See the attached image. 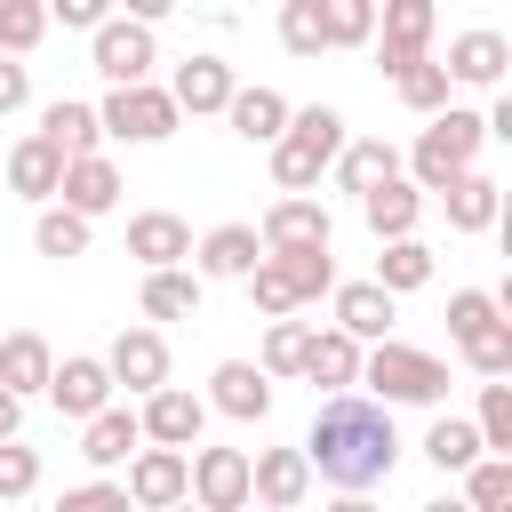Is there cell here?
Here are the masks:
<instances>
[{"label": "cell", "instance_id": "8fae6325", "mask_svg": "<svg viewBox=\"0 0 512 512\" xmlns=\"http://www.w3.org/2000/svg\"><path fill=\"white\" fill-rule=\"evenodd\" d=\"M144 440H168V448H192L200 440V424H208V400H192L184 384H152L144 392Z\"/></svg>", "mask_w": 512, "mask_h": 512}, {"label": "cell", "instance_id": "d6986e66", "mask_svg": "<svg viewBox=\"0 0 512 512\" xmlns=\"http://www.w3.org/2000/svg\"><path fill=\"white\" fill-rule=\"evenodd\" d=\"M432 0H384V48H376V64L384 72H400L408 56H424L432 48Z\"/></svg>", "mask_w": 512, "mask_h": 512}, {"label": "cell", "instance_id": "7bdbcfd3", "mask_svg": "<svg viewBox=\"0 0 512 512\" xmlns=\"http://www.w3.org/2000/svg\"><path fill=\"white\" fill-rule=\"evenodd\" d=\"M464 496H472L480 512H496V504H512V456H488V464L472 456V464H464Z\"/></svg>", "mask_w": 512, "mask_h": 512}, {"label": "cell", "instance_id": "681fc988", "mask_svg": "<svg viewBox=\"0 0 512 512\" xmlns=\"http://www.w3.org/2000/svg\"><path fill=\"white\" fill-rule=\"evenodd\" d=\"M64 504H128V488L120 480H80V488H64Z\"/></svg>", "mask_w": 512, "mask_h": 512}, {"label": "cell", "instance_id": "3957f363", "mask_svg": "<svg viewBox=\"0 0 512 512\" xmlns=\"http://www.w3.org/2000/svg\"><path fill=\"white\" fill-rule=\"evenodd\" d=\"M360 384H368L376 400L432 408V400L448 392V360H432V352H416V344H392V336H376V344L360 352Z\"/></svg>", "mask_w": 512, "mask_h": 512}, {"label": "cell", "instance_id": "ac0fdd59", "mask_svg": "<svg viewBox=\"0 0 512 512\" xmlns=\"http://www.w3.org/2000/svg\"><path fill=\"white\" fill-rule=\"evenodd\" d=\"M248 496H264V504H304L312 496V464H304V448H264L256 464H248Z\"/></svg>", "mask_w": 512, "mask_h": 512}, {"label": "cell", "instance_id": "b9f144b4", "mask_svg": "<svg viewBox=\"0 0 512 512\" xmlns=\"http://www.w3.org/2000/svg\"><path fill=\"white\" fill-rule=\"evenodd\" d=\"M320 24H328V48H360L376 32V0H320Z\"/></svg>", "mask_w": 512, "mask_h": 512}, {"label": "cell", "instance_id": "bcb514c9", "mask_svg": "<svg viewBox=\"0 0 512 512\" xmlns=\"http://www.w3.org/2000/svg\"><path fill=\"white\" fill-rule=\"evenodd\" d=\"M488 320H504L496 296H480V288H456V296H448V336H456V344H464L472 328H488Z\"/></svg>", "mask_w": 512, "mask_h": 512}, {"label": "cell", "instance_id": "9c48e42d", "mask_svg": "<svg viewBox=\"0 0 512 512\" xmlns=\"http://www.w3.org/2000/svg\"><path fill=\"white\" fill-rule=\"evenodd\" d=\"M128 504H184V488H192V464H184V448H168V440H152V448H136V464H128Z\"/></svg>", "mask_w": 512, "mask_h": 512}, {"label": "cell", "instance_id": "8992f818", "mask_svg": "<svg viewBox=\"0 0 512 512\" xmlns=\"http://www.w3.org/2000/svg\"><path fill=\"white\" fill-rule=\"evenodd\" d=\"M88 64L120 88V80H152V64H160V48H152V24H136V16H104V24H88Z\"/></svg>", "mask_w": 512, "mask_h": 512}, {"label": "cell", "instance_id": "8d00e7d4", "mask_svg": "<svg viewBox=\"0 0 512 512\" xmlns=\"http://www.w3.org/2000/svg\"><path fill=\"white\" fill-rule=\"evenodd\" d=\"M424 456H432L440 472H464V464L480 456V424H472V416H440V424L424 432Z\"/></svg>", "mask_w": 512, "mask_h": 512}, {"label": "cell", "instance_id": "f907efd6", "mask_svg": "<svg viewBox=\"0 0 512 512\" xmlns=\"http://www.w3.org/2000/svg\"><path fill=\"white\" fill-rule=\"evenodd\" d=\"M120 8H128V16H136V24H160V16H176V8H184V0H120Z\"/></svg>", "mask_w": 512, "mask_h": 512}, {"label": "cell", "instance_id": "44dd1931", "mask_svg": "<svg viewBox=\"0 0 512 512\" xmlns=\"http://www.w3.org/2000/svg\"><path fill=\"white\" fill-rule=\"evenodd\" d=\"M360 216H368V232H376V240H392V232H416V216H424V184H400V176H384V184H368V192H360Z\"/></svg>", "mask_w": 512, "mask_h": 512}, {"label": "cell", "instance_id": "ffe728a7", "mask_svg": "<svg viewBox=\"0 0 512 512\" xmlns=\"http://www.w3.org/2000/svg\"><path fill=\"white\" fill-rule=\"evenodd\" d=\"M504 64H512L504 32H456L448 40V80H464V88H496Z\"/></svg>", "mask_w": 512, "mask_h": 512}, {"label": "cell", "instance_id": "7402d4cb", "mask_svg": "<svg viewBox=\"0 0 512 512\" xmlns=\"http://www.w3.org/2000/svg\"><path fill=\"white\" fill-rule=\"evenodd\" d=\"M224 120H232V136L272 144V136L288 128V96H280V88H232V96H224Z\"/></svg>", "mask_w": 512, "mask_h": 512}, {"label": "cell", "instance_id": "6da1fadb", "mask_svg": "<svg viewBox=\"0 0 512 512\" xmlns=\"http://www.w3.org/2000/svg\"><path fill=\"white\" fill-rule=\"evenodd\" d=\"M304 464H312L328 488H352V496L376 488V480H392V464H400L392 400H360L352 384L328 392L320 416H312V432H304Z\"/></svg>", "mask_w": 512, "mask_h": 512}, {"label": "cell", "instance_id": "2e32d148", "mask_svg": "<svg viewBox=\"0 0 512 512\" xmlns=\"http://www.w3.org/2000/svg\"><path fill=\"white\" fill-rule=\"evenodd\" d=\"M56 200H64V208H80V216H104V208L120 200V168H112L104 152H80V160H64Z\"/></svg>", "mask_w": 512, "mask_h": 512}, {"label": "cell", "instance_id": "d6a6232c", "mask_svg": "<svg viewBox=\"0 0 512 512\" xmlns=\"http://www.w3.org/2000/svg\"><path fill=\"white\" fill-rule=\"evenodd\" d=\"M376 280H384L392 296L424 288V280H432V248H424L416 232H392V240H384V256H376Z\"/></svg>", "mask_w": 512, "mask_h": 512}, {"label": "cell", "instance_id": "1f68e13d", "mask_svg": "<svg viewBox=\"0 0 512 512\" xmlns=\"http://www.w3.org/2000/svg\"><path fill=\"white\" fill-rule=\"evenodd\" d=\"M48 368H56V352H48V336H32V328H16V336L0 344V384H8V392H40V384H48Z\"/></svg>", "mask_w": 512, "mask_h": 512}, {"label": "cell", "instance_id": "7c38bea8", "mask_svg": "<svg viewBox=\"0 0 512 512\" xmlns=\"http://www.w3.org/2000/svg\"><path fill=\"white\" fill-rule=\"evenodd\" d=\"M104 368H112V384H128V392L168 384V344H160V328H120L112 352H104Z\"/></svg>", "mask_w": 512, "mask_h": 512}, {"label": "cell", "instance_id": "4dcf8cb0", "mask_svg": "<svg viewBox=\"0 0 512 512\" xmlns=\"http://www.w3.org/2000/svg\"><path fill=\"white\" fill-rule=\"evenodd\" d=\"M264 256L280 264V280L296 288V304H312V296L336 288V256H328V240H320V248H264Z\"/></svg>", "mask_w": 512, "mask_h": 512}, {"label": "cell", "instance_id": "816d5d0a", "mask_svg": "<svg viewBox=\"0 0 512 512\" xmlns=\"http://www.w3.org/2000/svg\"><path fill=\"white\" fill-rule=\"evenodd\" d=\"M16 424H24V392H8V384H0V440H8Z\"/></svg>", "mask_w": 512, "mask_h": 512}, {"label": "cell", "instance_id": "5b68a950", "mask_svg": "<svg viewBox=\"0 0 512 512\" xmlns=\"http://www.w3.org/2000/svg\"><path fill=\"white\" fill-rule=\"evenodd\" d=\"M480 144H488V120H480V112L440 104V112H432V128L416 136V160H408V168H416V184H424V192H440L456 168H472V152H480Z\"/></svg>", "mask_w": 512, "mask_h": 512}, {"label": "cell", "instance_id": "e575fe53", "mask_svg": "<svg viewBox=\"0 0 512 512\" xmlns=\"http://www.w3.org/2000/svg\"><path fill=\"white\" fill-rule=\"evenodd\" d=\"M392 88H400V104H408V112H440V104H448V64L408 56V64L392 72Z\"/></svg>", "mask_w": 512, "mask_h": 512}, {"label": "cell", "instance_id": "83f0119b", "mask_svg": "<svg viewBox=\"0 0 512 512\" xmlns=\"http://www.w3.org/2000/svg\"><path fill=\"white\" fill-rule=\"evenodd\" d=\"M192 312H200V272L152 264L144 272V320H192Z\"/></svg>", "mask_w": 512, "mask_h": 512}, {"label": "cell", "instance_id": "60d3db41", "mask_svg": "<svg viewBox=\"0 0 512 512\" xmlns=\"http://www.w3.org/2000/svg\"><path fill=\"white\" fill-rule=\"evenodd\" d=\"M48 32V0H0V48L8 56H32Z\"/></svg>", "mask_w": 512, "mask_h": 512}, {"label": "cell", "instance_id": "52a82bcc", "mask_svg": "<svg viewBox=\"0 0 512 512\" xmlns=\"http://www.w3.org/2000/svg\"><path fill=\"white\" fill-rule=\"evenodd\" d=\"M184 464H192V488H184V496H200L208 512H240V504H248V456H240V448H200V440H192Z\"/></svg>", "mask_w": 512, "mask_h": 512}, {"label": "cell", "instance_id": "74e56055", "mask_svg": "<svg viewBox=\"0 0 512 512\" xmlns=\"http://www.w3.org/2000/svg\"><path fill=\"white\" fill-rule=\"evenodd\" d=\"M456 352H464V368H472V376H512V320H488V328H472Z\"/></svg>", "mask_w": 512, "mask_h": 512}, {"label": "cell", "instance_id": "f546056e", "mask_svg": "<svg viewBox=\"0 0 512 512\" xmlns=\"http://www.w3.org/2000/svg\"><path fill=\"white\" fill-rule=\"evenodd\" d=\"M384 176H400V152L384 144V136H368V144H336V184L344 192H368V184H384Z\"/></svg>", "mask_w": 512, "mask_h": 512}, {"label": "cell", "instance_id": "7a4b0ae2", "mask_svg": "<svg viewBox=\"0 0 512 512\" xmlns=\"http://www.w3.org/2000/svg\"><path fill=\"white\" fill-rule=\"evenodd\" d=\"M336 144H344V112H336V104L288 112V128L272 136V176H280V192H312L320 168L336 160Z\"/></svg>", "mask_w": 512, "mask_h": 512}, {"label": "cell", "instance_id": "7dc6e473", "mask_svg": "<svg viewBox=\"0 0 512 512\" xmlns=\"http://www.w3.org/2000/svg\"><path fill=\"white\" fill-rule=\"evenodd\" d=\"M24 96H32V64H16V56L0 48V120L24 112Z\"/></svg>", "mask_w": 512, "mask_h": 512}, {"label": "cell", "instance_id": "f1b7e54d", "mask_svg": "<svg viewBox=\"0 0 512 512\" xmlns=\"http://www.w3.org/2000/svg\"><path fill=\"white\" fill-rule=\"evenodd\" d=\"M56 176H64V152H56L48 136H24V144L8 152V184H16L24 200H56Z\"/></svg>", "mask_w": 512, "mask_h": 512}, {"label": "cell", "instance_id": "4316f807", "mask_svg": "<svg viewBox=\"0 0 512 512\" xmlns=\"http://www.w3.org/2000/svg\"><path fill=\"white\" fill-rule=\"evenodd\" d=\"M192 256H200V272H208V280H240V272L264 256V240H256V224H216Z\"/></svg>", "mask_w": 512, "mask_h": 512}, {"label": "cell", "instance_id": "f6af8a7d", "mask_svg": "<svg viewBox=\"0 0 512 512\" xmlns=\"http://www.w3.org/2000/svg\"><path fill=\"white\" fill-rule=\"evenodd\" d=\"M40 488V456L32 448H16V432L0 440V504H16V496H32Z\"/></svg>", "mask_w": 512, "mask_h": 512}, {"label": "cell", "instance_id": "f35d334b", "mask_svg": "<svg viewBox=\"0 0 512 512\" xmlns=\"http://www.w3.org/2000/svg\"><path fill=\"white\" fill-rule=\"evenodd\" d=\"M472 424H480V448L512 456V384H504V376L480 384V416H472Z\"/></svg>", "mask_w": 512, "mask_h": 512}, {"label": "cell", "instance_id": "836d02e7", "mask_svg": "<svg viewBox=\"0 0 512 512\" xmlns=\"http://www.w3.org/2000/svg\"><path fill=\"white\" fill-rule=\"evenodd\" d=\"M32 248H40V256H56V264H64V256H88V216H80V208H48V200H40Z\"/></svg>", "mask_w": 512, "mask_h": 512}, {"label": "cell", "instance_id": "d4e9b609", "mask_svg": "<svg viewBox=\"0 0 512 512\" xmlns=\"http://www.w3.org/2000/svg\"><path fill=\"white\" fill-rule=\"evenodd\" d=\"M80 424H88V432H80V456H88V464H128V448L144 440L136 408H112V400H104L96 416H80Z\"/></svg>", "mask_w": 512, "mask_h": 512}, {"label": "cell", "instance_id": "9a60e30c", "mask_svg": "<svg viewBox=\"0 0 512 512\" xmlns=\"http://www.w3.org/2000/svg\"><path fill=\"white\" fill-rule=\"evenodd\" d=\"M240 80H232V64L224 56H184L176 64V80H168V96H176V112H224V96H232Z\"/></svg>", "mask_w": 512, "mask_h": 512}, {"label": "cell", "instance_id": "c3c4849f", "mask_svg": "<svg viewBox=\"0 0 512 512\" xmlns=\"http://www.w3.org/2000/svg\"><path fill=\"white\" fill-rule=\"evenodd\" d=\"M104 16H112V0H48V24H64V32H88Z\"/></svg>", "mask_w": 512, "mask_h": 512}, {"label": "cell", "instance_id": "4fadbf2b", "mask_svg": "<svg viewBox=\"0 0 512 512\" xmlns=\"http://www.w3.org/2000/svg\"><path fill=\"white\" fill-rule=\"evenodd\" d=\"M336 224H328V208L320 200H304V192H288V200H272L264 208V224H256V240L264 248H320Z\"/></svg>", "mask_w": 512, "mask_h": 512}, {"label": "cell", "instance_id": "484cf974", "mask_svg": "<svg viewBox=\"0 0 512 512\" xmlns=\"http://www.w3.org/2000/svg\"><path fill=\"white\" fill-rule=\"evenodd\" d=\"M440 208H448L456 232H488V224H496V184H488L480 168H456V176L440 184Z\"/></svg>", "mask_w": 512, "mask_h": 512}, {"label": "cell", "instance_id": "d590c367", "mask_svg": "<svg viewBox=\"0 0 512 512\" xmlns=\"http://www.w3.org/2000/svg\"><path fill=\"white\" fill-rule=\"evenodd\" d=\"M304 344H312V328L304 320H288V312H272V328H264V376H304Z\"/></svg>", "mask_w": 512, "mask_h": 512}, {"label": "cell", "instance_id": "603a6c76", "mask_svg": "<svg viewBox=\"0 0 512 512\" xmlns=\"http://www.w3.org/2000/svg\"><path fill=\"white\" fill-rule=\"evenodd\" d=\"M40 136H48L64 160H80V152H104V120H96V104H72V96H56V104L40 112Z\"/></svg>", "mask_w": 512, "mask_h": 512}, {"label": "cell", "instance_id": "5bb4252c", "mask_svg": "<svg viewBox=\"0 0 512 512\" xmlns=\"http://www.w3.org/2000/svg\"><path fill=\"white\" fill-rule=\"evenodd\" d=\"M328 296H336V328L344 336H360V344L392 336V288L384 280H336Z\"/></svg>", "mask_w": 512, "mask_h": 512}, {"label": "cell", "instance_id": "ee69618b", "mask_svg": "<svg viewBox=\"0 0 512 512\" xmlns=\"http://www.w3.org/2000/svg\"><path fill=\"white\" fill-rule=\"evenodd\" d=\"M240 280H248V304H256L264 320H272V312H296V288L280 280V264H272V256H256V264H248Z\"/></svg>", "mask_w": 512, "mask_h": 512}, {"label": "cell", "instance_id": "277c9868", "mask_svg": "<svg viewBox=\"0 0 512 512\" xmlns=\"http://www.w3.org/2000/svg\"><path fill=\"white\" fill-rule=\"evenodd\" d=\"M96 120H104V136L112 144H168L176 136V96L168 88H152V80H120L104 104H96Z\"/></svg>", "mask_w": 512, "mask_h": 512}, {"label": "cell", "instance_id": "ba28073f", "mask_svg": "<svg viewBox=\"0 0 512 512\" xmlns=\"http://www.w3.org/2000/svg\"><path fill=\"white\" fill-rule=\"evenodd\" d=\"M208 408L232 416V424H264V416H272V376H264L256 360H216V376H208Z\"/></svg>", "mask_w": 512, "mask_h": 512}, {"label": "cell", "instance_id": "cb8c5ba5", "mask_svg": "<svg viewBox=\"0 0 512 512\" xmlns=\"http://www.w3.org/2000/svg\"><path fill=\"white\" fill-rule=\"evenodd\" d=\"M304 376L328 384V392L360 384V336H344V328H312V344H304Z\"/></svg>", "mask_w": 512, "mask_h": 512}, {"label": "cell", "instance_id": "ab89813d", "mask_svg": "<svg viewBox=\"0 0 512 512\" xmlns=\"http://www.w3.org/2000/svg\"><path fill=\"white\" fill-rule=\"evenodd\" d=\"M280 48H288V56H320V48H328L320 0H280Z\"/></svg>", "mask_w": 512, "mask_h": 512}, {"label": "cell", "instance_id": "e0dca14e", "mask_svg": "<svg viewBox=\"0 0 512 512\" xmlns=\"http://www.w3.org/2000/svg\"><path fill=\"white\" fill-rule=\"evenodd\" d=\"M128 256L152 272V264H184L192 256V224L184 216H168V208H144V216H128Z\"/></svg>", "mask_w": 512, "mask_h": 512}, {"label": "cell", "instance_id": "30bf717a", "mask_svg": "<svg viewBox=\"0 0 512 512\" xmlns=\"http://www.w3.org/2000/svg\"><path fill=\"white\" fill-rule=\"evenodd\" d=\"M40 392L56 400V416H72V424H80V416H96V408L112 400V368H104V360H88V352H72V360H56V368H48V384H40Z\"/></svg>", "mask_w": 512, "mask_h": 512}]
</instances>
